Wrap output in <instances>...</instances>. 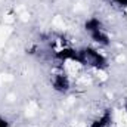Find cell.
I'll return each instance as SVG.
<instances>
[{
  "mask_svg": "<svg viewBox=\"0 0 127 127\" xmlns=\"http://www.w3.org/2000/svg\"><path fill=\"white\" fill-rule=\"evenodd\" d=\"M78 58H80L78 64L84 66H90L95 69H105L108 66L106 58L99 50H96L95 47H90V46L78 49Z\"/></svg>",
  "mask_w": 127,
  "mask_h": 127,
  "instance_id": "obj_1",
  "label": "cell"
},
{
  "mask_svg": "<svg viewBox=\"0 0 127 127\" xmlns=\"http://www.w3.org/2000/svg\"><path fill=\"white\" fill-rule=\"evenodd\" d=\"M50 84H52V89L58 93H66L71 87V83H69V78L68 75H65L62 72H56L52 75L50 78Z\"/></svg>",
  "mask_w": 127,
  "mask_h": 127,
  "instance_id": "obj_2",
  "label": "cell"
},
{
  "mask_svg": "<svg viewBox=\"0 0 127 127\" xmlns=\"http://www.w3.org/2000/svg\"><path fill=\"white\" fill-rule=\"evenodd\" d=\"M55 58L61 62H77L80 61L78 58V50L72 49V47H64L61 50H58L55 53Z\"/></svg>",
  "mask_w": 127,
  "mask_h": 127,
  "instance_id": "obj_3",
  "label": "cell"
},
{
  "mask_svg": "<svg viewBox=\"0 0 127 127\" xmlns=\"http://www.w3.org/2000/svg\"><path fill=\"white\" fill-rule=\"evenodd\" d=\"M112 118H114V114H112V109H105L97 118H95L92 121L90 127H111L112 124Z\"/></svg>",
  "mask_w": 127,
  "mask_h": 127,
  "instance_id": "obj_4",
  "label": "cell"
},
{
  "mask_svg": "<svg viewBox=\"0 0 127 127\" xmlns=\"http://www.w3.org/2000/svg\"><path fill=\"white\" fill-rule=\"evenodd\" d=\"M89 35H90V38H92L95 43H97L99 46H108V44L111 43V38H109V35L103 31V28H102V30H97V31L90 32Z\"/></svg>",
  "mask_w": 127,
  "mask_h": 127,
  "instance_id": "obj_5",
  "label": "cell"
},
{
  "mask_svg": "<svg viewBox=\"0 0 127 127\" xmlns=\"http://www.w3.org/2000/svg\"><path fill=\"white\" fill-rule=\"evenodd\" d=\"M103 27H102V21L99 19V18H96V16H92V18H89L86 22H84V30L89 32H93V31H97V30H102Z\"/></svg>",
  "mask_w": 127,
  "mask_h": 127,
  "instance_id": "obj_6",
  "label": "cell"
},
{
  "mask_svg": "<svg viewBox=\"0 0 127 127\" xmlns=\"http://www.w3.org/2000/svg\"><path fill=\"white\" fill-rule=\"evenodd\" d=\"M109 1H112L114 4H117L120 7H127V0H109Z\"/></svg>",
  "mask_w": 127,
  "mask_h": 127,
  "instance_id": "obj_7",
  "label": "cell"
},
{
  "mask_svg": "<svg viewBox=\"0 0 127 127\" xmlns=\"http://www.w3.org/2000/svg\"><path fill=\"white\" fill-rule=\"evenodd\" d=\"M0 127H9V121L0 115Z\"/></svg>",
  "mask_w": 127,
  "mask_h": 127,
  "instance_id": "obj_8",
  "label": "cell"
},
{
  "mask_svg": "<svg viewBox=\"0 0 127 127\" xmlns=\"http://www.w3.org/2000/svg\"><path fill=\"white\" fill-rule=\"evenodd\" d=\"M126 109H127V100H126Z\"/></svg>",
  "mask_w": 127,
  "mask_h": 127,
  "instance_id": "obj_9",
  "label": "cell"
}]
</instances>
